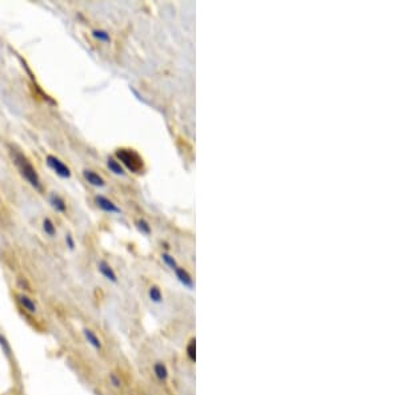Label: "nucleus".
Wrapping results in <instances>:
<instances>
[{"label": "nucleus", "instance_id": "1", "mask_svg": "<svg viewBox=\"0 0 400 395\" xmlns=\"http://www.w3.org/2000/svg\"><path fill=\"white\" fill-rule=\"evenodd\" d=\"M14 161H15V164L18 165L20 173H22V176H23L24 179H26L31 185L34 186L35 189L42 190V183H40V179H39L38 172H36V169H35L32 165H31L30 161H28L23 155H20V153L18 152H14Z\"/></svg>", "mask_w": 400, "mask_h": 395}, {"label": "nucleus", "instance_id": "2", "mask_svg": "<svg viewBox=\"0 0 400 395\" xmlns=\"http://www.w3.org/2000/svg\"><path fill=\"white\" fill-rule=\"evenodd\" d=\"M116 157L132 173H140V171L143 169V160L132 149H119L116 152Z\"/></svg>", "mask_w": 400, "mask_h": 395}, {"label": "nucleus", "instance_id": "3", "mask_svg": "<svg viewBox=\"0 0 400 395\" xmlns=\"http://www.w3.org/2000/svg\"><path fill=\"white\" fill-rule=\"evenodd\" d=\"M47 164H48V167H50L51 169L55 171L56 175H59L60 177H63V179H69V177H71V171H69V168L67 167L63 161H60V160L57 159V157L52 156V155L47 156Z\"/></svg>", "mask_w": 400, "mask_h": 395}, {"label": "nucleus", "instance_id": "4", "mask_svg": "<svg viewBox=\"0 0 400 395\" xmlns=\"http://www.w3.org/2000/svg\"><path fill=\"white\" fill-rule=\"evenodd\" d=\"M175 276L176 278H178V281L182 284V285L184 286V288H187V289L190 290H194L195 288V282H194V278L191 277V274L187 272L184 268H180V266H178L175 270Z\"/></svg>", "mask_w": 400, "mask_h": 395}, {"label": "nucleus", "instance_id": "5", "mask_svg": "<svg viewBox=\"0 0 400 395\" xmlns=\"http://www.w3.org/2000/svg\"><path fill=\"white\" fill-rule=\"evenodd\" d=\"M95 201H96V205L99 206L102 210H104V212L120 213V208H118V206L115 205L114 202L111 201V200H108L107 197H104V196H96Z\"/></svg>", "mask_w": 400, "mask_h": 395}, {"label": "nucleus", "instance_id": "6", "mask_svg": "<svg viewBox=\"0 0 400 395\" xmlns=\"http://www.w3.org/2000/svg\"><path fill=\"white\" fill-rule=\"evenodd\" d=\"M98 266H99V272L102 273V276H103L106 280L114 282V284L118 282V276H116L115 270L112 269V266H111L110 264L106 262V261H100Z\"/></svg>", "mask_w": 400, "mask_h": 395}, {"label": "nucleus", "instance_id": "7", "mask_svg": "<svg viewBox=\"0 0 400 395\" xmlns=\"http://www.w3.org/2000/svg\"><path fill=\"white\" fill-rule=\"evenodd\" d=\"M83 335L84 338H86V341H87L90 345L94 347L95 350H102V347H103V343H102V339L96 335L95 331H92L91 329H84L83 330Z\"/></svg>", "mask_w": 400, "mask_h": 395}, {"label": "nucleus", "instance_id": "8", "mask_svg": "<svg viewBox=\"0 0 400 395\" xmlns=\"http://www.w3.org/2000/svg\"><path fill=\"white\" fill-rule=\"evenodd\" d=\"M152 370H153V374H155V376H156L160 382H166V380L168 379V376H170L168 367H167V365L164 363V362H160V361L155 362L152 366Z\"/></svg>", "mask_w": 400, "mask_h": 395}, {"label": "nucleus", "instance_id": "9", "mask_svg": "<svg viewBox=\"0 0 400 395\" xmlns=\"http://www.w3.org/2000/svg\"><path fill=\"white\" fill-rule=\"evenodd\" d=\"M18 300H19L20 305H22L28 313H32V314H34V313L38 312L36 302H35L32 298H30L28 296H26V294H19V296H18Z\"/></svg>", "mask_w": 400, "mask_h": 395}, {"label": "nucleus", "instance_id": "10", "mask_svg": "<svg viewBox=\"0 0 400 395\" xmlns=\"http://www.w3.org/2000/svg\"><path fill=\"white\" fill-rule=\"evenodd\" d=\"M83 176L84 179L87 180L88 183L91 184V185L94 186H99V188H102V186L106 185V183H104V180L100 177L98 173H95V172L92 171H84L83 172Z\"/></svg>", "mask_w": 400, "mask_h": 395}, {"label": "nucleus", "instance_id": "11", "mask_svg": "<svg viewBox=\"0 0 400 395\" xmlns=\"http://www.w3.org/2000/svg\"><path fill=\"white\" fill-rule=\"evenodd\" d=\"M50 202H51V205L53 206V209H56L57 212L64 213L65 210H67V206H65L64 200H63L60 196H57V194H51Z\"/></svg>", "mask_w": 400, "mask_h": 395}, {"label": "nucleus", "instance_id": "12", "mask_svg": "<svg viewBox=\"0 0 400 395\" xmlns=\"http://www.w3.org/2000/svg\"><path fill=\"white\" fill-rule=\"evenodd\" d=\"M148 297L153 304H162L163 302V294H162V290H160L159 286H151L148 290Z\"/></svg>", "mask_w": 400, "mask_h": 395}, {"label": "nucleus", "instance_id": "13", "mask_svg": "<svg viewBox=\"0 0 400 395\" xmlns=\"http://www.w3.org/2000/svg\"><path fill=\"white\" fill-rule=\"evenodd\" d=\"M107 167H108V169H110L112 173H115V175L124 176V169H123V167L120 165V163H118V161L115 159H112V157H110V159L107 160Z\"/></svg>", "mask_w": 400, "mask_h": 395}, {"label": "nucleus", "instance_id": "14", "mask_svg": "<svg viewBox=\"0 0 400 395\" xmlns=\"http://www.w3.org/2000/svg\"><path fill=\"white\" fill-rule=\"evenodd\" d=\"M186 354L191 362H194V363L196 362V341H195V338L191 339L187 345Z\"/></svg>", "mask_w": 400, "mask_h": 395}, {"label": "nucleus", "instance_id": "15", "mask_svg": "<svg viewBox=\"0 0 400 395\" xmlns=\"http://www.w3.org/2000/svg\"><path fill=\"white\" fill-rule=\"evenodd\" d=\"M92 35H94V38L98 39L99 42H103V43H110L111 42V36H110V34L107 32V31L94 30Z\"/></svg>", "mask_w": 400, "mask_h": 395}, {"label": "nucleus", "instance_id": "16", "mask_svg": "<svg viewBox=\"0 0 400 395\" xmlns=\"http://www.w3.org/2000/svg\"><path fill=\"white\" fill-rule=\"evenodd\" d=\"M43 230L46 232V234H48V236H51V237H53L55 234H56L55 225H53V222L50 220V218H46V220L43 221Z\"/></svg>", "mask_w": 400, "mask_h": 395}, {"label": "nucleus", "instance_id": "17", "mask_svg": "<svg viewBox=\"0 0 400 395\" xmlns=\"http://www.w3.org/2000/svg\"><path fill=\"white\" fill-rule=\"evenodd\" d=\"M0 347H2V350H3V353L7 355L8 358L11 357L12 355V349H11V345H10V342L7 341V338L4 337L2 333H0Z\"/></svg>", "mask_w": 400, "mask_h": 395}, {"label": "nucleus", "instance_id": "18", "mask_svg": "<svg viewBox=\"0 0 400 395\" xmlns=\"http://www.w3.org/2000/svg\"><path fill=\"white\" fill-rule=\"evenodd\" d=\"M162 259H163V262L166 264L171 270H175L176 268L179 266L178 265V262H176V259L174 258L171 254H168V253H163V254H162Z\"/></svg>", "mask_w": 400, "mask_h": 395}, {"label": "nucleus", "instance_id": "19", "mask_svg": "<svg viewBox=\"0 0 400 395\" xmlns=\"http://www.w3.org/2000/svg\"><path fill=\"white\" fill-rule=\"evenodd\" d=\"M137 229H139L143 234H151V226H149V224L145 220L137 221Z\"/></svg>", "mask_w": 400, "mask_h": 395}, {"label": "nucleus", "instance_id": "20", "mask_svg": "<svg viewBox=\"0 0 400 395\" xmlns=\"http://www.w3.org/2000/svg\"><path fill=\"white\" fill-rule=\"evenodd\" d=\"M110 383L116 388L122 387V379H120V376H119L118 374H115V372H111L110 374Z\"/></svg>", "mask_w": 400, "mask_h": 395}, {"label": "nucleus", "instance_id": "21", "mask_svg": "<svg viewBox=\"0 0 400 395\" xmlns=\"http://www.w3.org/2000/svg\"><path fill=\"white\" fill-rule=\"evenodd\" d=\"M65 242H67V245H68V247L71 250L75 249V242H73L72 236H71V234H67V237H65Z\"/></svg>", "mask_w": 400, "mask_h": 395}]
</instances>
